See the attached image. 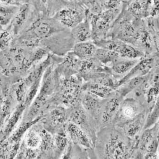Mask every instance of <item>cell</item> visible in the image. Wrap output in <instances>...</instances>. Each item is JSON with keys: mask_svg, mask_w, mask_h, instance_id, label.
Instances as JSON below:
<instances>
[{"mask_svg": "<svg viewBox=\"0 0 159 159\" xmlns=\"http://www.w3.org/2000/svg\"><path fill=\"white\" fill-rule=\"evenodd\" d=\"M28 2L27 0H0V3L4 5L20 7Z\"/></svg>", "mask_w": 159, "mask_h": 159, "instance_id": "cell-29", "label": "cell"}, {"mask_svg": "<svg viewBox=\"0 0 159 159\" xmlns=\"http://www.w3.org/2000/svg\"><path fill=\"white\" fill-rule=\"evenodd\" d=\"M66 29L53 17L39 13L27 29L15 38L12 45L38 48L43 40Z\"/></svg>", "mask_w": 159, "mask_h": 159, "instance_id": "cell-2", "label": "cell"}, {"mask_svg": "<svg viewBox=\"0 0 159 159\" xmlns=\"http://www.w3.org/2000/svg\"><path fill=\"white\" fill-rule=\"evenodd\" d=\"M0 51H1V50H0Z\"/></svg>", "mask_w": 159, "mask_h": 159, "instance_id": "cell-35", "label": "cell"}, {"mask_svg": "<svg viewBox=\"0 0 159 159\" xmlns=\"http://www.w3.org/2000/svg\"><path fill=\"white\" fill-rule=\"evenodd\" d=\"M158 54H156L140 59L131 70L116 83V89L133 78L148 75L155 66H158Z\"/></svg>", "mask_w": 159, "mask_h": 159, "instance_id": "cell-12", "label": "cell"}, {"mask_svg": "<svg viewBox=\"0 0 159 159\" xmlns=\"http://www.w3.org/2000/svg\"><path fill=\"white\" fill-rule=\"evenodd\" d=\"M98 47L92 40L75 43L72 51L82 61L94 58Z\"/></svg>", "mask_w": 159, "mask_h": 159, "instance_id": "cell-19", "label": "cell"}, {"mask_svg": "<svg viewBox=\"0 0 159 159\" xmlns=\"http://www.w3.org/2000/svg\"><path fill=\"white\" fill-rule=\"evenodd\" d=\"M39 136L35 133L32 132L29 134L27 139V143L30 147H36L39 144Z\"/></svg>", "mask_w": 159, "mask_h": 159, "instance_id": "cell-28", "label": "cell"}, {"mask_svg": "<svg viewBox=\"0 0 159 159\" xmlns=\"http://www.w3.org/2000/svg\"><path fill=\"white\" fill-rule=\"evenodd\" d=\"M151 71L146 75L136 77L129 80L117 87L116 91L122 97L125 98L129 93L148 80L150 77Z\"/></svg>", "mask_w": 159, "mask_h": 159, "instance_id": "cell-21", "label": "cell"}, {"mask_svg": "<svg viewBox=\"0 0 159 159\" xmlns=\"http://www.w3.org/2000/svg\"><path fill=\"white\" fill-rule=\"evenodd\" d=\"M38 12L46 14L45 1L44 0H27Z\"/></svg>", "mask_w": 159, "mask_h": 159, "instance_id": "cell-27", "label": "cell"}, {"mask_svg": "<svg viewBox=\"0 0 159 159\" xmlns=\"http://www.w3.org/2000/svg\"><path fill=\"white\" fill-rule=\"evenodd\" d=\"M19 7L0 3V24L3 27L9 25Z\"/></svg>", "mask_w": 159, "mask_h": 159, "instance_id": "cell-23", "label": "cell"}, {"mask_svg": "<svg viewBox=\"0 0 159 159\" xmlns=\"http://www.w3.org/2000/svg\"><path fill=\"white\" fill-rule=\"evenodd\" d=\"M3 27H2V25H1V24H0V30H3Z\"/></svg>", "mask_w": 159, "mask_h": 159, "instance_id": "cell-34", "label": "cell"}, {"mask_svg": "<svg viewBox=\"0 0 159 159\" xmlns=\"http://www.w3.org/2000/svg\"><path fill=\"white\" fill-rule=\"evenodd\" d=\"M94 150L96 159H134L133 141L114 125L98 131Z\"/></svg>", "mask_w": 159, "mask_h": 159, "instance_id": "cell-1", "label": "cell"}, {"mask_svg": "<svg viewBox=\"0 0 159 159\" xmlns=\"http://www.w3.org/2000/svg\"><path fill=\"white\" fill-rule=\"evenodd\" d=\"M15 37L7 29L0 30V50L9 49L12 45Z\"/></svg>", "mask_w": 159, "mask_h": 159, "instance_id": "cell-25", "label": "cell"}, {"mask_svg": "<svg viewBox=\"0 0 159 159\" xmlns=\"http://www.w3.org/2000/svg\"><path fill=\"white\" fill-rule=\"evenodd\" d=\"M75 44L70 30L66 29L43 40L39 47L48 51L50 54L63 57L72 51Z\"/></svg>", "mask_w": 159, "mask_h": 159, "instance_id": "cell-5", "label": "cell"}, {"mask_svg": "<svg viewBox=\"0 0 159 159\" xmlns=\"http://www.w3.org/2000/svg\"><path fill=\"white\" fill-rule=\"evenodd\" d=\"M159 100L157 101L153 108L147 113L144 129L150 128L159 122Z\"/></svg>", "mask_w": 159, "mask_h": 159, "instance_id": "cell-26", "label": "cell"}, {"mask_svg": "<svg viewBox=\"0 0 159 159\" xmlns=\"http://www.w3.org/2000/svg\"><path fill=\"white\" fill-rule=\"evenodd\" d=\"M2 83H3V77L2 76L1 74H0V88H1Z\"/></svg>", "mask_w": 159, "mask_h": 159, "instance_id": "cell-32", "label": "cell"}, {"mask_svg": "<svg viewBox=\"0 0 159 159\" xmlns=\"http://www.w3.org/2000/svg\"><path fill=\"white\" fill-rule=\"evenodd\" d=\"M70 31L75 43L91 40L92 28L87 16L84 21L70 30Z\"/></svg>", "mask_w": 159, "mask_h": 159, "instance_id": "cell-17", "label": "cell"}, {"mask_svg": "<svg viewBox=\"0 0 159 159\" xmlns=\"http://www.w3.org/2000/svg\"><path fill=\"white\" fill-rule=\"evenodd\" d=\"M140 59H130L118 57L108 66L110 75L118 82L137 63Z\"/></svg>", "mask_w": 159, "mask_h": 159, "instance_id": "cell-15", "label": "cell"}, {"mask_svg": "<svg viewBox=\"0 0 159 159\" xmlns=\"http://www.w3.org/2000/svg\"><path fill=\"white\" fill-rule=\"evenodd\" d=\"M44 1L46 15L51 17L61 9L72 3L68 0H44Z\"/></svg>", "mask_w": 159, "mask_h": 159, "instance_id": "cell-24", "label": "cell"}, {"mask_svg": "<svg viewBox=\"0 0 159 159\" xmlns=\"http://www.w3.org/2000/svg\"><path fill=\"white\" fill-rule=\"evenodd\" d=\"M82 90L89 92L101 99H104L111 96L115 89L94 81L84 82Z\"/></svg>", "mask_w": 159, "mask_h": 159, "instance_id": "cell-20", "label": "cell"}, {"mask_svg": "<svg viewBox=\"0 0 159 159\" xmlns=\"http://www.w3.org/2000/svg\"><path fill=\"white\" fill-rule=\"evenodd\" d=\"M81 2L88 9L96 7L99 4L97 0H81Z\"/></svg>", "mask_w": 159, "mask_h": 159, "instance_id": "cell-30", "label": "cell"}, {"mask_svg": "<svg viewBox=\"0 0 159 159\" xmlns=\"http://www.w3.org/2000/svg\"><path fill=\"white\" fill-rule=\"evenodd\" d=\"M68 121L79 126L88 134L94 143L98 133L93 118L87 112L81 103L67 109Z\"/></svg>", "mask_w": 159, "mask_h": 159, "instance_id": "cell-9", "label": "cell"}, {"mask_svg": "<svg viewBox=\"0 0 159 159\" xmlns=\"http://www.w3.org/2000/svg\"><path fill=\"white\" fill-rule=\"evenodd\" d=\"M113 51L119 57L130 59H140L145 57L144 53L139 49L129 43L115 39Z\"/></svg>", "mask_w": 159, "mask_h": 159, "instance_id": "cell-16", "label": "cell"}, {"mask_svg": "<svg viewBox=\"0 0 159 159\" xmlns=\"http://www.w3.org/2000/svg\"><path fill=\"white\" fill-rule=\"evenodd\" d=\"M121 10V7L102 10L97 15L90 13L87 10L86 16L89 19L92 28V41L107 38L114 23Z\"/></svg>", "mask_w": 159, "mask_h": 159, "instance_id": "cell-3", "label": "cell"}, {"mask_svg": "<svg viewBox=\"0 0 159 159\" xmlns=\"http://www.w3.org/2000/svg\"><path fill=\"white\" fill-rule=\"evenodd\" d=\"M145 110V107L140 102L133 98L125 97L121 102L113 125L117 127L122 126Z\"/></svg>", "mask_w": 159, "mask_h": 159, "instance_id": "cell-10", "label": "cell"}, {"mask_svg": "<svg viewBox=\"0 0 159 159\" xmlns=\"http://www.w3.org/2000/svg\"><path fill=\"white\" fill-rule=\"evenodd\" d=\"M86 15L87 8L82 2H72L52 17L64 27L71 30L84 21Z\"/></svg>", "mask_w": 159, "mask_h": 159, "instance_id": "cell-7", "label": "cell"}, {"mask_svg": "<svg viewBox=\"0 0 159 159\" xmlns=\"http://www.w3.org/2000/svg\"><path fill=\"white\" fill-rule=\"evenodd\" d=\"M143 159H159V157L157 153L154 152H146L143 155Z\"/></svg>", "mask_w": 159, "mask_h": 159, "instance_id": "cell-31", "label": "cell"}, {"mask_svg": "<svg viewBox=\"0 0 159 159\" xmlns=\"http://www.w3.org/2000/svg\"><path fill=\"white\" fill-rule=\"evenodd\" d=\"M82 61L73 52H69L62 57L60 62L56 64V70L61 77L69 78L77 75Z\"/></svg>", "mask_w": 159, "mask_h": 159, "instance_id": "cell-13", "label": "cell"}, {"mask_svg": "<svg viewBox=\"0 0 159 159\" xmlns=\"http://www.w3.org/2000/svg\"><path fill=\"white\" fill-rule=\"evenodd\" d=\"M69 2H74V3H79V2H82L81 0H68Z\"/></svg>", "mask_w": 159, "mask_h": 159, "instance_id": "cell-33", "label": "cell"}, {"mask_svg": "<svg viewBox=\"0 0 159 159\" xmlns=\"http://www.w3.org/2000/svg\"><path fill=\"white\" fill-rule=\"evenodd\" d=\"M102 99L84 90L80 95V103L95 122Z\"/></svg>", "mask_w": 159, "mask_h": 159, "instance_id": "cell-18", "label": "cell"}, {"mask_svg": "<svg viewBox=\"0 0 159 159\" xmlns=\"http://www.w3.org/2000/svg\"><path fill=\"white\" fill-rule=\"evenodd\" d=\"M159 122L150 128L144 129L133 141L135 159H143L146 152L157 153L159 147Z\"/></svg>", "mask_w": 159, "mask_h": 159, "instance_id": "cell-6", "label": "cell"}, {"mask_svg": "<svg viewBox=\"0 0 159 159\" xmlns=\"http://www.w3.org/2000/svg\"><path fill=\"white\" fill-rule=\"evenodd\" d=\"M123 99V97L115 91L111 96L102 99L95 119L98 131L113 125L115 117Z\"/></svg>", "mask_w": 159, "mask_h": 159, "instance_id": "cell-4", "label": "cell"}, {"mask_svg": "<svg viewBox=\"0 0 159 159\" xmlns=\"http://www.w3.org/2000/svg\"><path fill=\"white\" fill-rule=\"evenodd\" d=\"M39 14L31 4L26 2L19 7L6 29L16 38L30 26Z\"/></svg>", "mask_w": 159, "mask_h": 159, "instance_id": "cell-8", "label": "cell"}, {"mask_svg": "<svg viewBox=\"0 0 159 159\" xmlns=\"http://www.w3.org/2000/svg\"><path fill=\"white\" fill-rule=\"evenodd\" d=\"M147 113L148 112L145 110L132 120L117 127L120 128L129 139L134 141L144 130Z\"/></svg>", "mask_w": 159, "mask_h": 159, "instance_id": "cell-14", "label": "cell"}, {"mask_svg": "<svg viewBox=\"0 0 159 159\" xmlns=\"http://www.w3.org/2000/svg\"><path fill=\"white\" fill-rule=\"evenodd\" d=\"M118 57V54L113 51L98 48L94 58L102 64L108 66Z\"/></svg>", "mask_w": 159, "mask_h": 159, "instance_id": "cell-22", "label": "cell"}, {"mask_svg": "<svg viewBox=\"0 0 159 159\" xmlns=\"http://www.w3.org/2000/svg\"><path fill=\"white\" fill-rule=\"evenodd\" d=\"M65 133L72 143L79 146L88 152L89 159H96L94 150V142L82 128L69 121L66 126Z\"/></svg>", "mask_w": 159, "mask_h": 159, "instance_id": "cell-11", "label": "cell"}]
</instances>
